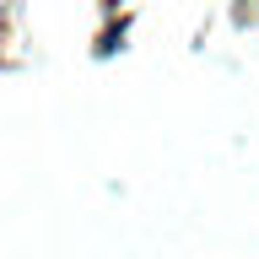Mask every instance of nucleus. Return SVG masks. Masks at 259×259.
Masks as SVG:
<instances>
[]
</instances>
